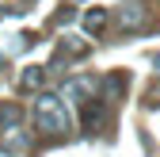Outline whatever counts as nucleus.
Segmentation results:
<instances>
[{"label": "nucleus", "mask_w": 160, "mask_h": 157, "mask_svg": "<svg viewBox=\"0 0 160 157\" xmlns=\"http://www.w3.org/2000/svg\"><path fill=\"white\" fill-rule=\"evenodd\" d=\"M46 65H27L23 69V77H19V92H38V88H42L46 84Z\"/></svg>", "instance_id": "obj_6"}, {"label": "nucleus", "mask_w": 160, "mask_h": 157, "mask_svg": "<svg viewBox=\"0 0 160 157\" xmlns=\"http://www.w3.org/2000/svg\"><path fill=\"white\" fill-rule=\"evenodd\" d=\"M80 123H84V130L88 134H99L103 130V123H107V111H103V100H88V104H80Z\"/></svg>", "instance_id": "obj_5"}, {"label": "nucleus", "mask_w": 160, "mask_h": 157, "mask_svg": "<svg viewBox=\"0 0 160 157\" xmlns=\"http://www.w3.org/2000/svg\"><path fill=\"white\" fill-rule=\"evenodd\" d=\"M145 19H149V8L141 4V0H122V4H118V27L122 31L145 27Z\"/></svg>", "instance_id": "obj_4"}, {"label": "nucleus", "mask_w": 160, "mask_h": 157, "mask_svg": "<svg viewBox=\"0 0 160 157\" xmlns=\"http://www.w3.org/2000/svg\"><path fill=\"white\" fill-rule=\"evenodd\" d=\"M99 84H103V77H95V73H80V77H72V81H65L61 100H72V104L80 107V104H88V100H95V96H99Z\"/></svg>", "instance_id": "obj_2"}, {"label": "nucleus", "mask_w": 160, "mask_h": 157, "mask_svg": "<svg viewBox=\"0 0 160 157\" xmlns=\"http://www.w3.org/2000/svg\"><path fill=\"white\" fill-rule=\"evenodd\" d=\"M84 27H88L92 35H95V31H103V27H107V12H103V8H92V12L84 15Z\"/></svg>", "instance_id": "obj_9"}, {"label": "nucleus", "mask_w": 160, "mask_h": 157, "mask_svg": "<svg viewBox=\"0 0 160 157\" xmlns=\"http://www.w3.org/2000/svg\"><path fill=\"white\" fill-rule=\"evenodd\" d=\"M23 149H31V134L23 130V127H8V134H4V153H23Z\"/></svg>", "instance_id": "obj_7"}, {"label": "nucleus", "mask_w": 160, "mask_h": 157, "mask_svg": "<svg viewBox=\"0 0 160 157\" xmlns=\"http://www.w3.org/2000/svg\"><path fill=\"white\" fill-rule=\"evenodd\" d=\"M126 88H130V73H126V69L103 73V84H99V100H107V104H122V100H126Z\"/></svg>", "instance_id": "obj_3"}, {"label": "nucleus", "mask_w": 160, "mask_h": 157, "mask_svg": "<svg viewBox=\"0 0 160 157\" xmlns=\"http://www.w3.org/2000/svg\"><path fill=\"white\" fill-rule=\"evenodd\" d=\"M34 123H38V134H46V138H65V134H69L65 100H61V96H53V92H38Z\"/></svg>", "instance_id": "obj_1"}, {"label": "nucleus", "mask_w": 160, "mask_h": 157, "mask_svg": "<svg viewBox=\"0 0 160 157\" xmlns=\"http://www.w3.org/2000/svg\"><path fill=\"white\" fill-rule=\"evenodd\" d=\"M69 19H76V8L65 4L61 12H53V15H50V27H61V23H69Z\"/></svg>", "instance_id": "obj_10"}, {"label": "nucleus", "mask_w": 160, "mask_h": 157, "mask_svg": "<svg viewBox=\"0 0 160 157\" xmlns=\"http://www.w3.org/2000/svg\"><path fill=\"white\" fill-rule=\"evenodd\" d=\"M145 107H160V81L156 84H149V92H145V100H141Z\"/></svg>", "instance_id": "obj_11"}, {"label": "nucleus", "mask_w": 160, "mask_h": 157, "mask_svg": "<svg viewBox=\"0 0 160 157\" xmlns=\"http://www.w3.org/2000/svg\"><path fill=\"white\" fill-rule=\"evenodd\" d=\"M19 119H23V107H19L15 100H0V127H19Z\"/></svg>", "instance_id": "obj_8"}]
</instances>
